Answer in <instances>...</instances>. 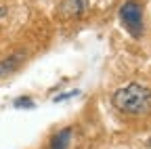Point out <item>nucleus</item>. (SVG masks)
I'll list each match as a JSON object with an SVG mask.
<instances>
[{"label":"nucleus","mask_w":151,"mask_h":149,"mask_svg":"<svg viewBox=\"0 0 151 149\" xmlns=\"http://www.w3.org/2000/svg\"><path fill=\"white\" fill-rule=\"evenodd\" d=\"M120 21L134 38H139L143 34V27H145V23H143V4L139 0H126L120 6Z\"/></svg>","instance_id":"f03ea898"},{"label":"nucleus","mask_w":151,"mask_h":149,"mask_svg":"<svg viewBox=\"0 0 151 149\" xmlns=\"http://www.w3.org/2000/svg\"><path fill=\"white\" fill-rule=\"evenodd\" d=\"M15 107H19V109H21V107H25V109H32L36 103H34V99H29V97H19V99H15V103H13Z\"/></svg>","instance_id":"423d86ee"},{"label":"nucleus","mask_w":151,"mask_h":149,"mask_svg":"<svg viewBox=\"0 0 151 149\" xmlns=\"http://www.w3.org/2000/svg\"><path fill=\"white\" fill-rule=\"evenodd\" d=\"M6 17H9V6L0 2V25H2V23L6 21Z\"/></svg>","instance_id":"6e6552de"},{"label":"nucleus","mask_w":151,"mask_h":149,"mask_svg":"<svg viewBox=\"0 0 151 149\" xmlns=\"http://www.w3.org/2000/svg\"><path fill=\"white\" fill-rule=\"evenodd\" d=\"M76 95H80V90H69V92H63V95L55 97L52 101H55V103H61V101H65V99H69V97H76Z\"/></svg>","instance_id":"0eeeda50"},{"label":"nucleus","mask_w":151,"mask_h":149,"mask_svg":"<svg viewBox=\"0 0 151 149\" xmlns=\"http://www.w3.org/2000/svg\"><path fill=\"white\" fill-rule=\"evenodd\" d=\"M21 61H23V53H13V55H9V57L0 59V78L13 73L19 65H21Z\"/></svg>","instance_id":"7ed1b4c3"},{"label":"nucleus","mask_w":151,"mask_h":149,"mask_svg":"<svg viewBox=\"0 0 151 149\" xmlns=\"http://www.w3.org/2000/svg\"><path fill=\"white\" fill-rule=\"evenodd\" d=\"M118 111L128 116H141L151 109V88L141 82H130L120 86L111 97Z\"/></svg>","instance_id":"f257e3e1"},{"label":"nucleus","mask_w":151,"mask_h":149,"mask_svg":"<svg viewBox=\"0 0 151 149\" xmlns=\"http://www.w3.org/2000/svg\"><path fill=\"white\" fill-rule=\"evenodd\" d=\"M147 147H149V149H151V137H149V139H147Z\"/></svg>","instance_id":"1a4fd4ad"},{"label":"nucleus","mask_w":151,"mask_h":149,"mask_svg":"<svg viewBox=\"0 0 151 149\" xmlns=\"http://www.w3.org/2000/svg\"><path fill=\"white\" fill-rule=\"evenodd\" d=\"M88 9V0H63L61 2V11L67 17H78Z\"/></svg>","instance_id":"20e7f679"},{"label":"nucleus","mask_w":151,"mask_h":149,"mask_svg":"<svg viewBox=\"0 0 151 149\" xmlns=\"http://www.w3.org/2000/svg\"><path fill=\"white\" fill-rule=\"evenodd\" d=\"M71 135H73V130H71L69 126L61 128L59 132L50 139V149H69V145H71Z\"/></svg>","instance_id":"39448f33"}]
</instances>
